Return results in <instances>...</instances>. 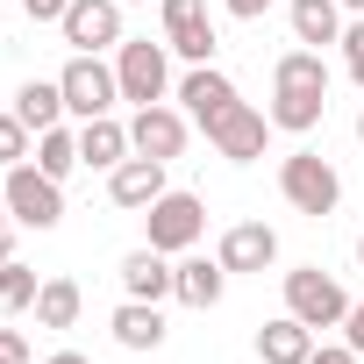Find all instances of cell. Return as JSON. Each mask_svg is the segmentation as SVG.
<instances>
[{
  "label": "cell",
  "mask_w": 364,
  "mask_h": 364,
  "mask_svg": "<svg viewBox=\"0 0 364 364\" xmlns=\"http://www.w3.org/2000/svg\"><path fill=\"white\" fill-rule=\"evenodd\" d=\"M186 136H193V114H178L171 100H157V107H136V114H129V150H136V157L171 164L178 150H186Z\"/></svg>",
  "instance_id": "obj_9"
},
{
  "label": "cell",
  "mask_w": 364,
  "mask_h": 364,
  "mask_svg": "<svg viewBox=\"0 0 364 364\" xmlns=\"http://www.w3.org/2000/svg\"><path fill=\"white\" fill-rule=\"evenodd\" d=\"M357 272H364V236H357Z\"/></svg>",
  "instance_id": "obj_35"
},
{
  "label": "cell",
  "mask_w": 364,
  "mask_h": 364,
  "mask_svg": "<svg viewBox=\"0 0 364 364\" xmlns=\"http://www.w3.org/2000/svg\"><path fill=\"white\" fill-rule=\"evenodd\" d=\"M286 22H293V43H307V50H328V43H343V29H350L343 0H293Z\"/></svg>",
  "instance_id": "obj_16"
},
{
  "label": "cell",
  "mask_w": 364,
  "mask_h": 364,
  "mask_svg": "<svg viewBox=\"0 0 364 364\" xmlns=\"http://www.w3.org/2000/svg\"><path fill=\"white\" fill-rule=\"evenodd\" d=\"M29 143H36V129L8 107V114H0V164H29Z\"/></svg>",
  "instance_id": "obj_25"
},
{
  "label": "cell",
  "mask_w": 364,
  "mask_h": 364,
  "mask_svg": "<svg viewBox=\"0 0 364 364\" xmlns=\"http://www.w3.org/2000/svg\"><path fill=\"white\" fill-rule=\"evenodd\" d=\"M343 15H364V0H343Z\"/></svg>",
  "instance_id": "obj_34"
},
{
  "label": "cell",
  "mask_w": 364,
  "mask_h": 364,
  "mask_svg": "<svg viewBox=\"0 0 364 364\" xmlns=\"http://www.w3.org/2000/svg\"><path fill=\"white\" fill-rule=\"evenodd\" d=\"M65 8H72V0H22L29 22H65Z\"/></svg>",
  "instance_id": "obj_29"
},
{
  "label": "cell",
  "mask_w": 364,
  "mask_h": 364,
  "mask_svg": "<svg viewBox=\"0 0 364 364\" xmlns=\"http://www.w3.org/2000/svg\"><path fill=\"white\" fill-rule=\"evenodd\" d=\"M343 65H350V79L364 93V15H350V29H343Z\"/></svg>",
  "instance_id": "obj_26"
},
{
  "label": "cell",
  "mask_w": 364,
  "mask_h": 364,
  "mask_svg": "<svg viewBox=\"0 0 364 364\" xmlns=\"http://www.w3.org/2000/svg\"><path fill=\"white\" fill-rule=\"evenodd\" d=\"M8 215L22 229H58L65 222V186L43 164H8Z\"/></svg>",
  "instance_id": "obj_7"
},
{
  "label": "cell",
  "mask_w": 364,
  "mask_h": 364,
  "mask_svg": "<svg viewBox=\"0 0 364 364\" xmlns=\"http://www.w3.org/2000/svg\"><path fill=\"white\" fill-rule=\"evenodd\" d=\"M157 193H171V186H164V164H157V157H136V150H129V157L107 171V200H114V208H129V215H143Z\"/></svg>",
  "instance_id": "obj_13"
},
{
  "label": "cell",
  "mask_w": 364,
  "mask_h": 364,
  "mask_svg": "<svg viewBox=\"0 0 364 364\" xmlns=\"http://www.w3.org/2000/svg\"><path fill=\"white\" fill-rule=\"evenodd\" d=\"M122 8H143V0H122Z\"/></svg>",
  "instance_id": "obj_37"
},
{
  "label": "cell",
  "mask_w": 364,
  "mask_h": 364,
  "mask_svg": "<svg viewBox=\"0 0 364 364\" xmlns=\"http://www.w3.org/2000/svg\"><path fill=\"white\" fill-rule=\"evenodd\" d=\"M272 129H286V136H307V129H321V114H328V65H321V50H286L279 65H272Z\"/></svg>",
  "instance_id": "obj_1"
},
{
  "label": "cell",
  "mask_w": 364,
  "mask_h": 364,
  "mask_svg": "<svg viewBox=\"0 0 364 364\" xmlns=\"http://www.w3.org/2000/svg\"><path fill=\"white\" fill-rule=\"evenodd\" d=\"M15 114H22L36 136L58 129V122H65V86H58V79H29V86L15 93Z\"/></svg>",
  "instance_id": "obj_21"
},
{
  "label": "cell",
  "mask_w": 364,
  "mask_h": 364,
  "mask_svg": "<svg viewBox=\"0 0 364 364\" xmlns=\"http://www.w3.org/2000/svg\"><path fill=\"white\" fill-rule=\"evenodd\" d=\"M279 193H286V208H300V215H336L343 178H336V164H328L321 150H293V157H279Z\"/></svg>",
  "instance_id": "obj_4"
},
{
  "label": "cell",
  "mask_w": 364,
  "mask_h": 364,
  "mask_svg": "<svg viewBox=\"0 0 364 364\" xmlns=\"http://www.w3.org/2000/svg\"><path fill=\"white\" fill-rule=\"evenodd\" d=\"M107 328H114L122 350H164V307L157 300H122Z\"/></svg>",
  "instance_id": "obj_20"
},
{
  "label": "cell",
  "mask_w": 364,
  "mask_h": 364,
  "mask_svg": "<svg viewBox=\"0 0 364 364\" xmlns=\"http://www.w3.org/2000/svg\"><path fill=\"white\" fill-rule=\"evenodd\" d=\"M15 229H22L15 215H0V264H8V257H15Z\"/></svg>",
  "instance_id": "obj_32"
},
{
  "label": "cell",
  "mask_w": 364,
  "mask_h": 364,
  "mask_svg": "<svg viewBox=\"0 0 364 364\" xmlns=\"http://www.w3.org/2000/svg\"><path fill=\"white\" fill-rule=\"evenodd\" d=\"M122 157H129V122H114V114L79 122V164L86 171H114Z\"/></svg>",
  "instance_id": "obj_18"
},
{
  "label": "cell",
  "mask_w": 364,
  "mask_h": 364,
  "mask_svg": "<svg viewBox=\"0 0 364 364\" xmlns=\"http://www.w3.org/2000/svg\"><path fill=\"white\" fill-rule=\"evenodd\" d=\"M286 314H300L314 336L321 328H343V314H350V293L321 272V264H300V272H286Z\"/></svg>",
  "instance_id": "obj_6"
},
{
  "label": "cell",
  "mask_w": 364,
  "mask_h": 364,
  "mask_svg": "<svg viewBox=\"0 0 364 364\" xmlns=\"http://www.w3.org/2000/svg\"><path fill=\"white\" fill-rule=\"evenodd\" d=\"M307 364H364V357H357L350 343H314V357H307Z\"/></svg>",
  "instance_id": "obj_27"
},
{
  "label": "cell",
  "mask_w": 364,
  "mask_h": 364,
  "mask_svg": "<svg viewBox=\"0 0 364 364\" xmlns=\"http://www.w3.org/2000/svg\"><path fill=\"white\" fill-rule=\"evenodd\" d=\"M36 164L65 186V178L79 171V129H65V122H58V129H43V136H36Z\"/></svg>",
  "instance_id": "obj_23"
},
{
  "label": "cell",
  "mask_w": 364,
  "mask_h": 364,
  "mask_svg": "<svg viewBox=\"0 0 364 364\" xmlns=\"http://www.w3.org/2000/svg\"><path fill=\"white\" fill-rule=\"evenodd\" d=\"M36 293H43V279L29 272V264H0V314H22V307H36Z\"/></svg>",
  "instance_id": "obj_24"
},
{
  "label": "cell",
  "mask_w": 364,
  "mask_h": 364,
  "mask_svg": "<svg viewBox=\"0 0 364 364\" xmlns=\"http://www.w3.org/2000/svg\"><path fill=\"white\" fill-rule=\"evenodd\" d=\"M43 364H93V357H79V350H58V357H43Z\"/></svg>",
  "instance_id": "obj_33"
},
{
  "label": "cell",
  "mask_w": 364,
  "mask_h": 364,
  "mask_svg": "<svg viewBox=\"0 0 364 364\" xmlns=\"http://www.w3.org/2000/svg\"><path fill=\"white\" fill-rule=\"evenodd\" d=\"M314 343H321V336H314L300 314H279V321H264V328H257V357H264V364H307V357H314Z\"/></svg>",
  "instance_id": "obj_19"
},
{
  "label": "cell",
  "mask_w": 364,
  "mask_h": 364,
  "mask_svg": "<svg viewBox=\"0 0 364 364\" xmlns=\"http://www.w3.org/2000/svg\"><path fill=\"white\" fill-rule=\"evenodd\" d=\"M58 29H65V43H72V50L100 58V50H114V43H122V0H72Z\"/></svg>",
  "instance_id": "obj_11"
},
{
  "label": "cell",
  "mask_w": 364,
  "mask_h": 364,
  "mask_svg": "<svg viewBox=\"0 0 364 364\" xmlns=\"http://www.w3.org/2000/svg\"><path fill=\"white\" fill-rule=\"evenodd\" d=\"M343 343L364 357V300H350V314H343Z\"/></svg>",
  "instance_id": "obj_28"
},
{
  "label": "cell",
  "mask_w": 364,
  "mask_h": 364,
  "mask_svg": "<svg viewBox=\"0 0 364 364\" xmlns=\"http://www.w3.org/2000/svg\"><path fill=\"white\" fill-rule=\"evenodd\" d=\"M222 293H229V264L222 257H186L178 264V279H171V300H186V307H222Z\"/></svg>",
  "instance_id": "obj_17"
},
{
  "label": "cell",
  "mask_w": 364,
  "mask_h": 364,
  "mask_svg": "<svg viewBox=\"0 0 364 364\" xmlns=\"http://www.w3.org/2000/svg\"><path fill=\"white\" fill-rule=\"evenodd\" d=\"M264 136H272V114H257L250 100H236L229 114L208 122V143H215L229 164H257V157H264Z\"/></svg>",
  "instance_id": "obj_10"
},
{
  "label": "cell",
  "mask_w": 364,
  "mask_h": 364,
  "mask_svg": "<svg viewBox=\"0 0 364 364\" xmlns=\"http://www.w3.org/2000/svg\"><path fill=\"white\" fill-rule=\"evenodd\" d=\"M114 79H122V100H129V107H157V100L171 93V43L122 36V43H114Z\"/></svg>",
  "instance_id": "obj_2"
},
{
  "label": "cell",
  "mask_w": 364,
  "mask_h": 364,
  "mask_svg": "<svg viewBox=\"0 0 364 364\" xmlns=\"http://www.w3.org/2000/svg\"><path fill=\"white\" fill-rule=\"evenodd\" d=\"M58 86H65V114H72V122L114 114V100H122V79H114V65H100V58H86V50H72V65L58 72Z\"/></svg>",
  "instance_id": "obj_5"
},
{
  "label": "cell",
  "mask_w": 364,
  "mask_h": 364,
  "mask_svg": "<svg viewBox=\"0 0 364 364\" xmlns=\"http://www.w3.org/2000/svg\"><path fill=\"white\" fill-rule=\"evenodd\" d=\"M222 8H229L236 22H264V15H272V0H222Z\"/></svg>",
  "instance_id": "obj_31"
},
{
  "label": "cell",
  "mask_w": 364,
  "mask_h": 364,
  "mask_svg": "<svg viewBox=\"0 0 364 364\" xmlns=\"http://www.w3.org/2000/svg\"><path fill=\"white\" fill-rule=\"evenodd\" d=\"M79 307H86V293H79V279H43V293H36V321L43 328H72L79 321Z\"/></svg>",
  "instance_id": "obj_22"
},
{
  "label": "cell",
  "mask_w": 364,
  "mask_h": 364,
  "mask_svg": "<svg viewBox=\"0 0 364 364\" xmlns=\"http://www.w3.org/2000/svg\"><path fill=\"white\" fill-rule=\"evenodd\" d=\"M178 100H186V114L208 129L215 114H229L243 93H236V79L222 72V65H186V79H178Z\"/></svg>",
  "instance_id": "obj_12"
},
{
  "label": "cell",
  "mask_w": 364,
  "mask_h": 364,
  "mask_svg": "<svg viewBox=\"0 0 364 364\" xmlns=\"http://www.w3.org/2000/svg\"><path fill=\"white\" fill-rule=\"evenodd\" d=\"M357 143H364V107H357Z\"/></svg>",
  "instance_id": "obj_36"
},
{
  "label": "cell",
  "mask_w": 364,
  "mask_h": 364,
  "mask_svg": "<svg viewBox=\"0 0 364 364\" xmlns=\"http://www.w3.org/2000/svg\"><path fill=\"white\" fill-rule=\"evenodd\" d=\"M157 15H164V43H171V58H186V65H215L222 36H215L208 0H157Z\"/></svg>",
  "instance_id": "obj_8"
},
{
  "label": "cell",
  "mask_w": 364,
  "mask_h": 364,
  "mask_svg": "<svg viewBox=\"0 0 364 364\" xmlns=\"http://www.w3.org/2000/svg\"><path fill=\"white\" fill-rule=\"evenodd\" d=\"M215 257H222L229 272H272V264H279V229H272V222H236Z\"/></svg>",
  "instance_id": "obj_14"
},
{
  "label": "cell",
  "mask_w": 364,
  "mask_h": 364,
  "mask_svg": "<svg viewBox=\"0 0 364 364\" xmlns=\"http://www.w3.org/2000/svg\"><path fill=\"white\" fill-rule=\"evenodd\" d=\"M0 364H29V343H22V328H0Z\"/></svg>",
  "instance_id": "obj_30"
},
{
  "label": "cell",
  "mask_w": 364,
  "mask_h": 364,
  "mask_svg": "<svg viewBox=\"0 0 364 364\" xmlns=\"http://www.w3.org/2000/svg\"><path fill=\"white\" fill-rule=\"evenodd\" d=\"M171 279H178V264H171L164 250H150V243L122 257V293H129V300H157V307H164V300H171Z\"/></svg>",
  "instance_id": "obj_15"
},
{
  "label": "cell",
  "mask_w": 364,
  "mask_h": 364,
  "mask_svg": "<svg viewBox=\"0 0 364 364\" xmlns=\"http://www.w3.org/2000/svg\"><path fill=\"white\" fill-rule=\"evenodd\" d=\"M200 236H208V200L200 193H157L143 208V243L164 250V257H186Z\"/></svg>",
  "instance_id": "obj_3"
}]
</instances>
